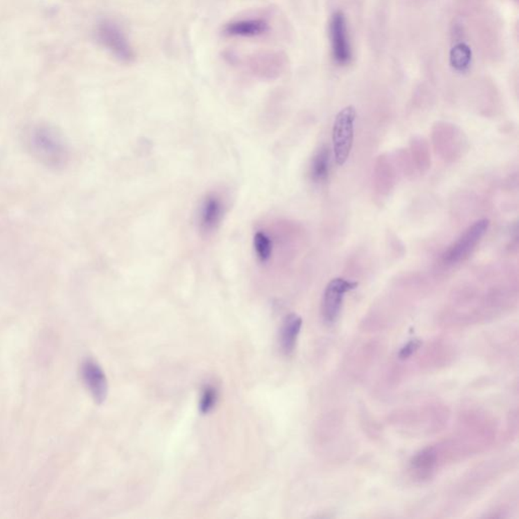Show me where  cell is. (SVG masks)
<instances>
[{
	"mask_svg": "<svg viewBox=\"0 0 519 519\" xmlns=\"http://www.w3.org/2000/svg\"><path fill=\"white\" fill-rule=\"evenodd\" d=\"M490 226L489 219H480L471 224L470 228L453 242L452 246L448 249L443 255V260L445 264L455 265L462 262L470 257L471 253L477 248L478 244L481 242L483 237L488 231Z\"/></svg>",
	"mask_w": 519,
	"mask_h": 519,
	"instance_id": "cell-3",
	"label": "cell"
},
{
	"mask_svg": "<svg viewBox=\"0 0 519 519\" xmlns=\"http://www.w3.org/2000/svg\"><path fill=\"white\" fill-rule=\"evenodd\" d=\"M330 38L335 60L339 64H347L352 56V51L348 37L346 17L342 11H337L333 15L330 24Z\"/></svg>",
	"mask_w": 519,
	"mask_h": 519,
	"instance_id": "cell-5",
	"label": "cell"
},
{
	"mask_svg": "<svg viewBox=\"0 0 519 519\" xmlns=\"http://www.w3.org/2000/svg\"><path fill=\"white\" fill-rule=\"evenodd\" d=\"M268 29V25L260 20H242L233 22L226 27V33L230 36H258L265 33Z\"/></svg>",
	"mask_w": 519,
	"mask_h": 519,
	"instance_id": "cell-11",
	"label": "cell"
},
{
	"mask_svg": "<svg viewBox=\"0 0 519 519\" xmlns=\"http://www.w3.org/2000/svg\"><path fill=\"white\" fill-rule=\"evenodd\" d=\"M420 346L421 342L419 340H412L407 345L403 347L402 350L399 353V356H400L401 359H408L418 350Z\"/></svg>",
	"mask_w": 519,
	"mask_h": 519,
	"instance_id": "cell-16",
	"label": "cell"
},
{
	"mask_svg": "<svg viewBox=\"0 0 519 519\" xmlns=\"http://www.w3.org/2000/svg\"><path fill=\"white\" fill-rule=\"evenodd\" d=\"M331 151L328 146L321 147L316 153L310 165V178L314 182H325L330 173Z\"/></svg>",
	"mask_w": 519,
	"mask_h": 519,
	"instance_id": "cell-10",
	"label": "cell"
},
{
	"mask_svg": "<svg viewBox=\"0 0 519 519\" xmlns=\"http://www.w3.org/2000/svg\"><path fill=\"white\" fill-rule=\"evenodd\" d=\"M435 462H436V453L434 450H425L415 455L411 464L415 470L427 471L432 470Z\"/></svg>",
	"mask_w": 519,
	"mask_h": 519,
	"instance_id": "cell-13",
	"label": "cell"
},
{
	"mask_svg": "<svg viewBox=\"0 0 519 519\" xmlns=\"http://www.w3.org/2000/svg\"><path fill=\"white\" fill-rule=\"evenodd\" d=\"M223 204L219 197L215 195L206 197L199 214L200 230L204 233H210L216 230L223 219Z\"/></svg>",
	"mask_w": 519,
	"mask_h": 519,
	"instance_id": "cell-8",
	"label": "cell"
},
{
	"mask_svg": "<svg viewBox=\"0 0 519 519\" xmlns=\"http://www.w3.org/2000/svg\"><path fill=\"white\" fill-rule=\"evenodd\" d=\"M217 399H219V394H217L216 389L210 385L206 387L201 394L200 403H199L201 413L207 414L212 411L213 408L216 405Z\"/></svg>",
	"mask_w": 519,
	"mask_h": 519,
	"instance_id": "cell-15",
	"label": "cell"
},
{
	"mask_svg": "<svg viewBox=\"0 0 519 519\" xmlns=\"http://www.w3.org/2000/svg\"><path fill=\"white\" fill-rule=\"evenodd\" d=\"M81 378L97 404L102 405L108 396V380L103 368L94 360L88 359L81 366Z\"/></svg>",
	"mask_w": 519,
	"mask_h": 519,
	"instance_id": "cell-6",
	"label": "cell"
},
{
	"mask_svg": "<svg viewBox=\"0 0 519 519\" xmlns=\"http://www.w3.org/2000/svg\"><path fill=\"white\" fill-rule=\"evenodd\" d=\"M450 65L457 71L464 72L468 70L471 62V50L464 43H459L450 51Z\"/></svg>",
	"mask_w": 519,
	"mask_h": 519,
	"instance_id": "cell-12",
	"label": "cell"
},
{
	"mask_svg": "<svg viewBox=\"0 0 519 519\" xmlns=\"http://www.w3.org/2000/svg\"><path fill=\"white\" fill-rule=\"evenodd\" d=\"M356 111L352 106L340 111L333 125L332 140L334 158L338 165H343L348 160L354 142Z\"/></svg>",
	"mask_w": 519,
	"mask_h": 519,
	"instance_id": "cell-2",
	"label": "cell"
},
{
	"mask_svg": "<svg viewBox=\"0 0 519 519\" xmlns=\"http://www.w3.org/2000/svg\"><path fill=\"white\" fill-rule=\"evenodd\" d=\"M28 144L33 155L50 169H63L69 160L67 141L54 127H34L29 131Z\"/></svg>",
	"mask_w": 519,
	"mask_h": 519,
	"instance_id": "cell-1",
	"label": "cell"
},
{
	"mask_svg": "<svg viewBox=\"0 0 519 519\" xmlns=\"http://www.w3.org/2000/svg\"><path fill=\"white\" fill-rule=\"evenodd\" d=\"M102 40L106 47L124 62H132L134 59V52L129 45L128 41L119 28L112 24L104 25L99 31Z\"/></svg>",
	"mask_w": 519,
	"mask_h": 519,
	"instance_id": "cell-7",
	"label": "cell"
},
{
	"mask_svg": "<svg viewBox=\"0 0 519 519\" xmlns=\"http://www.w3.org/2000/svg\"><path fill=\"white\" fill-rule=\"evenodd\" d=\"M301 326L303 319L296 314H289L283 321L280 331V346L285 354L290 355L293 352Z\"/></svg>",
	"mask_w": 519,
	"mask_h": 519,
	"instance_id": "cell-9",
	"label": "cell"
},
{
	"mask_svg": "<svg viewBox=\"0 0 519 519\" xmlns=\"http://www.w3.org/2000/svg\"><path fill=\"white\" fill-rule=\"evenodd\" d=\"M254 248L258 258L262 262H267L272 255V242L265 233H258L254 237Z\"/></svg>",
	"mask_w": 519,
	"mask_h": 519,
	"instance_id": "cell-14",
	"label": "cell"
},
{
	"mask_svg": "<svg viewBox=\"0 0 519 519\" xmlns=\"http://www.w3.org/2000/svg\"><path fill=\"white\" fill-rule=\"evenodd\" d=\"M357 286V282L344 278H335L328 282L321 301V314L327 323L332 324L337 321L341 312L344 296L347 292Z\"/></svg>",
	"mask_w": 519,
	"mask_h": 519,
	"instance_id": "cell-4",
	"label": "cell"
}]
</instances>
